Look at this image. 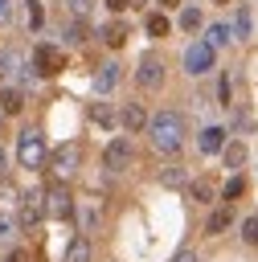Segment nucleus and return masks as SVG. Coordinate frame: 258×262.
Here are the masks:
<instances>
[{
  "mask_svg": "<svg viewBox=\"0 0 258 262\" xmlns=\"http://www.w3.org/2000/svg\"><path fill=\"white\" fill-rule=\"evenodd\" d=\"M184 135H188V127H184L180 111H156L152 123H147V139L160 156H176L184 147Z\"/></svg>",
  "mask_w": 258,
  "mask_h": 262,
  "instance_id": "1",
  "label": "nucleus"
},
{
  "mask_svg": "<svg viewBox=\"0 0 258 262\" xmlns=\"http://www.w3.org/2000/svg\"><path fill=\"white\" fill-rule=\"evenodd\" d=\"M16 160H20V168H29V172H37V168L49 164V147H45V135H41L37 127L20 131V139H16Z\"/></svg>",
  "mask_w": 258,
  "mask_h": 262,
  "instance_id": "2",
  "label": "nucleus"
},
{
  "mask_svg": "<svg viewBox=\"0 0 258 262\" xmlns=\"http://www.w3.org/2000/svg\"><path fill=\"white\" fill-rule=\"evenodd\" d=\"M78 168H82V143L70 139V143H61L57 151H49V176H53V180L66 184V180L78 176Z\"/></svg>",
  "mask_w": 258,
  "mask_h": 262,
  "instance_id": "3",
  "label": "nucleus"
},
{
  "mask_svg": "<svg viewBox=\"0 0 258 262\" xmlns=\"http://www.w3.org/2000/svg\"><path fill=\"white\" fill-rule=\"evenodd\" d=\"M131 160H135V147H131L127 135H115V139L102 147V168H106V172H127Z\"/></svg>",
  "mask_w": 258,
  "mask_h": 262,
  "instance_id": "4",
  "label": "nucleus"
},
{
  "mask_svg": "<svg viewBox=\"0 0 258 262\" xmlns=\"http://www.w3.org/2000/svg\"><path fill=\"white\" fill-rule=\"evenodd\" d=\"M74 196H70V188L61 184V180H53L49 188H45V217H53V221H66V217H74Z\"/></svg>",
  "mask_w": 258,
  "mask_h": 262,
  "instance_id": "5",
  "label": "nucleus"
},
{
  "mask_svg": "<svg viewBox=\"0 0 258 262\" xmlns=\"http://www.w3.org/2000/svg\"><path fill=\"white\" fill-rule=\"evenodd\" d=\"M213 61H217V49H213L209 41H192V45L184 49V74H192V78L209 74Z\"/></svg>",
  "mask_w": 258,
  "mask_h": 262,
  "instance_id": "6",
  "label": "nucleus"
},
{
  "mask_svg": "<svg viewBox=\"0 0 258 262\" xmlns=\"http://www.w3.org/2000/svg\"><path fill=\"white\" fill-rule=\"evenodd\" d=\"M61 70H66V53H61L57 45L41 41V45L33 49V74H41V78H53V74H61Z\"/></svg>",
  "mask_w": 258,
  "mask_h": 262,
  "instance_id": "7",
  "label": "nucleus"
},
{
  "mask_svg": "<svg viewBox=\"0 0 258 262\" xmlns=\"http://www.w3.org/2000/svg\"><path fill=\"white\" fill-rule=\"evenodd\" d=\"M135 86L139 90H160L164 86V61L156 53H143L139 66H135Z\"/></svg>",
  "mask_w": 258,
  "mask_h": 262,
  "instance_id": "8",
  "label": "nucleus"
},
{
  "mask_svg": "<svg viewBox=\"0 0 258 262\" xmlns=\"http://www.w3.org/2000/svg\"><path fill=\"white\" fill-rule=\"evenodd\" d=\"M41 217H45V188H41V192H37V188H33V192H20V205H16V221H20L25 229H33Z\"/></svg>",
  "mask_w": 258,
  "mask_h": 262,
  "instance_id": "9",
  "label": "nucleus"
},
{
  "mask_svg": "<svg viewBox=\"0 0 258 262\" xmlns=\"http://www.w3.org/2000/svg\"><path fill=\"white\" fill-rule=\"evenodd\" d=\"M74 213H78V221H82V233H94V229L102 225V201H94V196L78 201Z\"/></svg>",
  "mask_w": 258,
  "mask_h": 262,
  "instance_id": "10",
  "label": "nucleus"
},
{
  "mask_svg": "<svg viewBox=\"0 0 258 262\" xmlns=\"http://www.w3.org/2000/svg\"><path fill=\"white\" fill-rule=\"evenodd\" d=\"M119 82H123V66H119V61H102L98 74H94V90H98V94H111Z\"/></svg>",
  "mask_w": 258,
  "mask_h": 262,
  "instance_id": "11",
  "label": "nucleus"
},
{
  "mask_svg": "<svg viewBox=\"0 0 258 262\" xmlns=\"http://www.w3.org/2000/svg\"><path fill=\"white\" fill-rule=\"evenodd\" d=\"M119 123H123V127L135 135V131H147V123H152V119H147V111H143L139 102H127V106L119 111Z\"/></svg>",
  "mask_w": 258,
  "mask_h": 262,
  "instance_id": "12",
  "label": "nucleus"
},
{
  "mask_svg": "<svg viewBox=\"0 0 258 262\" xmlns=\"http://www.w3.org/2000/svg\"><path fill=\"white\" fill-rule=\"evenodd\" d=\"M98 37L111 45V49H119V45H127V20L123 16H111L102 29H98Z\"/></svg>",
  "mask_w": 258,
  "mask_h": 262,
  "instance_id": "13",
  "label": "nucleus"
},
{
  "mask_svg": "<svg viewBox=\"0 0 258 262\" xmlns=\"http://www.w3.org/2000/svg\"><path fill=\"white\" fill-rule=\"evenodd\" d=\"M197 147H201L205 156H217V151H225V127H205V131L197 135Z\"/></svg>",
  "mask_w": 258,
  "mask_h": 262,
  "instance_id": "14",
  "label": "nucleus"
},
{
  "mask_svg": "<svg viewBox=\"0 0 258 262\" xmlns=\"http://www.w3.org/2000/svg\"><path fill=\"white\" fill-rule=\"evenodd\" d=\"M94 258V246H90V233H78L70 246H66V262H90Z\"/></svg>",
  "mask_w": 258,
  "mask_h": 262,
  "instance_id": "15",
  "label": "nucleus"
},
{
  "mask_svg": "<svg viewBox=\"0 0 258 262\" xmlns=\"http://www.w3.org/2000/svg\"><path fill=\"white\" fill-rule=\"evenodd\" d=\"M188 192H192V201H201V205H209L213 201V176H197V180H188Z\"/></svg>",
  "mask_w": 258,
  "mask_h": 262,
  "instance_id": "16",
  "label": "nucleus"
},
{
  "mask_svg": "<svg viewBox=\"0 0 258 262\" xmlns=\"http://www.w3.org/2000/svg\"><path fill=\"white\" fill-rule=\"evenodd\" d=\"M20 106H25V94H20V86H4V90H0V111H4V115H16Z\"/></svg>",
  "mask_w": 258,
  "mask_h": 262,
  "instance_id": "17",
  "label": "nucleus"
},
{
  "mask_svg": "<svg viewBox=\"0 0 258 262\" xmlns=\"http://www.w3.org/2000/svg\"><path fill=\"white\" fill-rule=\"evenodd\" d=\"M205 41H209V45H213V49H225V45H229V41H233V29H229V25H221V20H217V25H209V33H205Z\"/></svg>",
  "mask_w": 258,
  "mask_h": 262,
  "instance_id": "18",
  "label": "nucleus"
},
{
  "mask_svg": "<svg viewBox=\"0 0 258 262\" xmlns=\"http://www.w3.org/2000/svg\"><path fill=\"white\" fill-rule=\"evenodd\" d=\"M229 221H233V213H229V205H221V209H213V213H209V221H205V233L213 237V233H221Z\"/></svg>",
  "mask_w": 258,
  "mask_h": 262,
  "instance_id": "19",
  "label": "nucleus"
},
{
  "mask_svg": "<svg viewBox=\"0 0 258 262\" xmlns=\"http://www.w3.org/2000/svg\"><path fill=\"white\" fill-rule=\"evenodd\" d=\"M143 29H147L152 37H168V33H172V25H168V16H164V12H147Z\"/></svg>",
  "mask_w": 258,
  "mask_h": 262,
  "instance_id": "20",
  "label": "nucleus"
},
{
  "mask_svg": "<svg viewBox=\"0 0 258 262\" xmlns=\"http://www.w3.org/2000/svg\"><path fill=\"white\" fill-rule=\"evenodd\" d=\"M201 20H205V16H201V8H180V29H184V33H197V29H201Z\"/></svg>",
  "mask_w": 258,
  "mask_h": 262,
  "instance_id": "21",
  "label": "nucleus"
},
{
  "mask_svg": "<svg viewBox=\"0 0 258 262\" xmlns=\"http://www.w3.org/2000/svg\"><path fill=\"white\" fill-rule=\"evenodd\" d=\"M82 41H86V20L74 16V20L66 25V45H82Z\"/></svg>",
  "mask_w": 258,
  "mask_h": 262,
  "instance_id": "22",
  "label": "nucleus"
},
{
  "mask_svg": "<svg viewBox=\"0 0 258 262\" xmlns=\"http://www.w3.org/2000/svg\"><path fill=\"white\" fill-rule=\"evenodd\" d=\"M160 184H168V188H184V184H188V172H184V168H168V172H160Z\"/></svg>",
  "mask_w": 258,
  "mask_h": 262,
  "instance_id": "23",
  "label": "nucleus"
},
{
  "mask_svg": "<svg viewBox=\"0 0 258 262\" xmlns=\"http://www.w3.org/2000/svg\"><path fill=\"white\" fill-rule=\"evenodd\" d=\"M242 192H246V176H229L225 188H221V201H238Z\"/></svg>",
  "mask_w": 258,
  "mask_h": 262,
  "instance_id": "24",
  "label": "nucleus"
},
{
  "mask_svg": "<svg viewBox=\"0 0 258 262\" xmlns=\"http://www.w3.org/2000/svg\"><path fill=\"white\" fill-rule=\"evenodd\" d=\"M250 25H254V20H250V8H238V20H233V37H238V41H246V37H250Z\"/></svg>",
  "mask_w": 258,
  "mask_h": 262,
  "instance_id": "25",
  "label": "nucleus"
},
{
  "mask_svg": "<svg viewBox=\"0 0 258 262\" xmlns=\"http://www.w3.org/2000/svg\"><path fill=\"white\" fill-rule=\"evenodd\" d=\"M16 225H20L16 217H8V213H0V246H8V242H12V233H16Z\"/></svg>",
  "mask_w": 258,
  "mask_h": 262,
  "instance_id": "26",
  "label": "nucleus"
},
{
  "mask_svg": "<svg viewBox=\"0 0 258 262\" xmlns=\"http://www.w3.org/2000/svg\"><path fill=\"white\" fill-rule=\"evenodd\" d=\"M242 160H246V143H225V164L238 168Z\"/></svg>",
  "mask_w": 258,
  "mask_h": 262,
  "instance_id": "27",
  "label": "nucleus"
},
{
  "mask_svg": "<svg viewBox=\"0 0 258 262\" xmlns=\"http://www.w3.org/2000/svg\"><path fill=\"white\" fill-rule=\"evenodd\" d=\"M217 98H221V106H233V90H229V74H221V78H217Z\"/></svg>",
  "mask_w": 258,
  "mask_h": 262,
  "instance_id": "28",
  "label": "nucleus"
},
{
  "mask_svg": "<svg viewBox=\"0 0 258 262\" xmlns=\"http://www.w3.org/2000/svg\"><path fill=\"white\" fill-rule=\"evenodd\" d=\"M242 242H246V246H258V217H246V225H242Z\"/></svg>",
  "mask_w": 258,
  "mask_h": 262,
  "instance_id": "29",
  "label": "nucleus"
},
{
  "mask_svg": "<svg viewBox=\"0 0 258 262\" xmlns=\"http://www.w3.org/2000/svg\"><path fill=\"white\" fill-rule=\"evenodd\" d=\"M90 119H94V123H102V127H111V123H115V115H111L102 102H94V106H90Z\"/></svg>",
  "mask_w": 258,
  "mask_h": 262,
  "instance_id": "30",
  "label": "nucleus"
},
{
  "mask_svg": "<svg viewBox=\"0 0 258 262\" xmlns=\"http://www.w3.org/2000/svg\"><path fill=\"white\" fill-rule=\"evenodd\" d=\"M66 4H70V12H74L78 20H86V16H90V8H94V0H66Z\"/></svg>",
  "mask_w": 258,
  "mask_h": 262,
  "instance_id": "31",
  "label": "nucleus"
},
{
  "mask_svg": "<svg viewBox=\"0 0 258 262\" xmlns=\"http://www.w3.org/2000/svg\"><path fill=\"white\" fill-rule=\"evenodd\" d=\"M41 20H45L41 4H37V0H29V25H33V29H41Z\"/></svg>",
  "mask_w": 258,
  "mask_h": 262,
  "instance_id": "32",
  "label": "nucleus"
},
{
  "mask_svg": "<svg viewBox=\"0 0 258 262\" xmlns=\"http://www.w3.org/2000/svg\"><path fill=\"white\" fill-rule=\"evenodd\" d=\"M102 4H106V8H111V12H115V16H119V12H127V8H131V0H102Z\"/></svg>",
  "mask_w": 258,
  "mask_h": 262,
  "instance_id": "33",
  "label": "nucleus"
},
{
  "mask_svg": "<svg viewBox=\"0 0 258 262\" xmlns=\"http://www.w3.org/2000/svg\"><path fill=\"white\" fill-rule=\"evenodd\" d=\"M8 70H12V53H0V78H8Z\"/></svg>",
  "mask_w": 258,
  "mask_h": 262,
  "instance_id": "34",
  "label": "nucleus"
},
{
  "mask_svg": "<svg viewBox=\"0 0 258 262\" xmlns=\"http://www.w3.org/2000/svg\"><path fill=\"white\" fill-rule=\"evenodd\" d=\"M4 262H29V254H25V250H8V258H4Z\"/></svg>",
  "mask_w": 258,
  "mask_h": 262,
  "instance_id": "35",
  "label": "nucleus"
},
{
  "mask_svg": "<svg viewBox=\"0 0 258 262\" xmlns=\"http://www.w3.org/2000/svg\"><path fill=\"white\" fill-rule=\"evenodd\" d=\"M172 262H197V254H192V250H180V254H176Z\"/></svg>",
  "mask_w": 258,
  "mask_h": 262,
  "instance_id": "36",
  "label": "nucleus"
},
{
  "mask_svg": "<svg viewBox=\"0 0 258 262\" xmlns=\"http://www.w3.org/2000/svg\"><path fill=\"white\" fill-rule=\"evenodd\" d=\"M8 12H12V8H8V0H0V20H8Z\"/></svg>",
  "mask_w": 258,
  "mask_h": 262,
  "instance_id": "37",
  "label": "nucleus"
},
{
  "mask_svg": "<svg viewBox=\"0 0 258 262\" xmlns=\"http://www.w3.org/2000/svg\"><path fill=\"white\" fill-rule=\"evenodd\" d=\"M156 4H160V8H176L180 0H156Z\"/></svg>",
  "mask_w": 258,
  "mask_h": 262,
  "instance_id": "38",
  "label": "nucleus"
},
{
  "mask_svg": "<svg viewBox=\"0 0 258 262\" xmlns=\"http://www.w3.org/2000/svg\"><path fill=\"white\" fill-rule=\"evenodd\" d=\"M0 176H4V151H0Z\"/></svg>",
  "mask_w": 258,
  "mask_h": 262,
  "instance_id": "39",
  "label": "nucleus"
},
{
  "mask_svg": "<svg viewBox=\"0 0 258 262\" xmlns=\"http://www.w3.org/2000/svg\"><path fill=\"white\" fill-rule=\"evenodd\" d=\"M217 4H225V0H217Z\"/></svg>",
  "mask_w": 258,
  "mask_h": 262,
  "instance_id": "40",
  "label": "nucleus"
},
{
  "mask_svg": "<svg viewBox=\"0 0 258 262\" xmlns=\"http://www.w3.org/2000/svg\"><path fill=\"white\" fill-rule=\"evenodd\" d=\"M0 119H4V111H0Z\"/></svg>",
  "mask_w": 258,
  "mask_h": 262,
  "instance_id": "41",
  "label": "nucleus"
}]
</instances>
